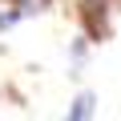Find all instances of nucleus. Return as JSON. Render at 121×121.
I'll return each instance as SVG.
<instances>
[{"label":"nucleus","instance_id":"f03ea898","mask_svg":"<svg viewBox=\"0 0 121 121\" xmlns=\"http://www.w3.org/2000/svg\"><path fill=\"white\" fill-rule=\"evenodd\" d=\"M20 20V12H0V32H4V28H12Z\"/></svg>","mask_w":121,"mask_h":121},{"label":"nucleus","instance_id":"f257e3e1","mask_svg":"<svg viewBox=\"0 0 121 121\" xmlns=\"http://www.w3.org/2000/svg\"><path fill=\"white\" fill-rule=\"evenodd\" d=\"M93 105H97V97H93V93H81V97L73 101L69 117H73V121H85V117H93Z\"/></svg>","mask_w":121,"mask_h":121}]
</instances>
